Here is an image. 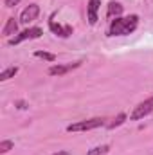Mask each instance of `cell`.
<instances>
[{
	"mask_svg": "<svg viewBox=\"0 0 153 155\" xmlns=\"http://www.w3.org/2000/svg\"><path fill=\"white\" fill-rule=\"evenodd\" d=\"M18 22L11 16V18H7V22H5V25H4V29H2V33H4V36H9V38H13V36H16L18 33Z\"/></svg>",
	"mask_w": 153,
	"mask_h": 155,
	"instance_id": "9c48e42d",
	"label": "cell"
},
{
	"mask_svg": "<svg viewBox=\"0 0 153 155\" xmlns=\"http://www.w3.org/2000/svg\"><path fill=\"white\" fill-rule=\"evenodd\" d=\"M18 2H20V0H4V5H5V7H15Z\"/></svg>",
	"mask_w": 153,
	"mask_h": 155,
	"instance_id": "2e32d148",
	"label": "cell"
},
{
	"mask_svg": "<svg viewBox=\"0 0 153 155\" xmlns=\"http://www.w3.org/2000/svg\"><path fill=\"white\" fill-rule=\"evenodd\" d=\"M81 65V61H74V63H63V65H52L50 69H49V74L50 76H65L67 72H70V71H74Z\"/></svg>",
	"mask_w": 153,
	"mask_h": 155,
	"instance_id": "5b68a950",
	"label": "cell"
},
{
	"mask_svg": "<svg viewBox=\"0 0 153 155\" xmlns=\"http://www.w3.org/2000/svg\"><path fill=\"white\" fill-rule=\"evenodd\" d=\"M124 121H126V114H119L112 123H108V128H110V130H114V128H117V126H121Z\"/></svg>",
	"mask_w": 153,
	"mask_h": 155,
	"instance_id": "5bb4252c",
	"label": "cell"
},
{
	"mask_svg": "<svg viewBox=\"0 0 153 155\" xmlns=\"http://www.w3.org/2000/svg\"><path fill=\"white\" fill-rule=\"evenodd\" d=\"M139 25V16L137 15H130V16H119L110 22L108 27V36H126L132 35Z\"/></svg>",
	"mask_w": 153,
	"mask_h": 155,
	"instance_id": "6da1fadb",
	"label": "cell"
},
{
	"mask_svg": "<svg viewBox=\"0 0 153 155\" xmlns=\"http://www.w3.org/2000/svg\"><path fill=\"white\" fill-rule=\"evenodd\" d=\"M150 114H153V97H148V99H144L142 103H139V105L132 110L130 119H132V121H139V119H144V117L150 116Z\"/></svg>",
	"mask_w": 153,
	"mask_h": 155,
	"instance_id": "3957f363",
	"label": "cell"
},
{
	"mask_svg": "<svg viewBox=\"0 0 153 155\" xmlns=\"http://www.w3.org/2000/svg\"><path fill=\"white\" fill-rule=\"evenodd\" d=\"M105 117H92V119H85V121H77L74 124L67 126V132H88L94 128H99L105 124Z\"/></svg>",
	"mask_w": 153,
	"mask_h": 155,
	"instance_id": "7a4b0ae2",
	"label": "cell"
},
{
	"mask_svg": "<svg viewBox=\"0 0 153 155\" xmlns=\"http://www.w3.org/2000/svg\"><path fill=\"white\" fill-rule=\"evenodd\" d=\"M34 56H36V58H41V60H45V61H56V54H52V52L36 51V52H34Z\"/></svg>",
	"mask_w": 153,
	"mask_h": 155,
	"instance_id": "4fadbf2b",
	"label": "cell"
},
{
	"mask_svg": "<svg viewBox=\"0 0 153 155\" xmlns=\"http://www.w3.org/2000/svg\"><path fill=\"white\" fill-rule=\"evenodd\" d=\"M52 155H70L69 152H58V153H52Z\"/></svg>",
	"mask_w": 153,
	"mask_h": 155,
	"instance_id": "e0dca14e",
	"label": "cell"
},
{
	"mask_svg": "<svg viewBox=\"0 0 153 155\" xmlns=\"http://www.w3.org/2000/svg\"><path fill=\"white\" fill-rule=\"evenodd\" d=\"M18 74V67H9V69H4L0 72V81H7L9 78H15Z\"/></svg>",
	"mask_w": 153,
	"mask_h": 155,
	"instance_id": "8fae6325",
	"label": "cell"
},
{
	"mask_svg": "<svg viewBox=\"0 0 153 155\" xmlns=\"http://www.w3.org/2000/svg\"><path fill=\"white\" fill-rule=\"evenodd\" d=\"M43 35V31L40 29V27H29V29H25V31H22V33H18L16 36H13V38H9V45H18V43H22V41H25V40H34V38H40Z\"/></svg>",
	"mask_w": 153,
	"mask_h": 155,
	"instance_id": "277c9868",
	"label": "cell"
},
{
	"mask_svg": "<svg viewBox=\"0 0 153 155\" xmlns=\"http://www.w3.org/2000/svg\"><path fill=\"white\" fill-rule=\"evenodd\" d=\"M99 5H101V0H88L86 16H88V24H90V25H96V24H97V11H99Z\"/></svg>",
	"mask_w": 153,
	"mask_h": 155,
	"instance_id": "52a82bcc",
	"label": "cell"
},
{
	"mask_svg": "<svg viewBox=\"0 0 153 155\" xmlns=\"http://www.w3.org/2000/svg\"><path fill=\"white\" fill-rule=\"evenodd\" d=\"M108 150H110V146L108 144H101V146H94V148H90L86 155H105L108 153Z\"/></svg>",
	"mask_w": 153,
	"mask_h": 155,
	"instance_id": "7c38bea8",
	"label": "cell"
},
{
	"mask_svg": "<svg viewBox=\"0 0 153 155\" xmlns=\"http://www.w3.org/2000/svg\"><path fill=\"white\" fill-rule=\"evenodd\" d=\"M15 148V143L13 141H2L0 143V153H7L9 150Z\"/></svg>",
	"mask_w": 153,
	"mask_h": 155,
	"instance_id": "9a60e30c",
	"label": "cell"
},
{
	"mask_svg": "<svg viewBox=\"0 0 153 155\" xmlns=\"http://www.w3.org/2000/svg\"><path fill=\"white\" fill-rule=\"evenodd\" d=\"M121 13H122V5L119 4V2H110L108 4V9H106V16L108 18H119L121 16Z\"/></svg>",
	"mask_w": 153,
	"mask_h": 155,
	"instance_id": "30bf717a",
	"label": "cell"
},
{
	"mask_svg": "<svg viewBox=\"0 0 153 155\" xmlns=\"http://www.w3.org/2000/svg\"><path fill=\"white\" fill-rule=\"evenodd\" d=\"M38 15H40V5L38 4H31V5H27V7L22 11V15H20V22H22V24H29V22L36 20Z\"/></svg>",
	"mask_w": 153,
	"mask_h": 155,
	"instance_id": "8992f818",
	"label": "cell"
},
{
	"mask_svg": "<svg viewBox=\"0 0 153 155\" xmlns=\"http://www.w3.org/2000/svg\"><path fill=\"white\" fill-rule=\"evenodd\" d=\"M49 27H50V31H52L54 35H58V36H61V38H69V36L72 35V27H70V25H60V24H56L52 18L49 20Z\"/></svg>",
	"mask_w": 153,
	"mask_h": 155,
	"instance_id": "ba28073f",
	"label": "cell"
}]
</instances>
